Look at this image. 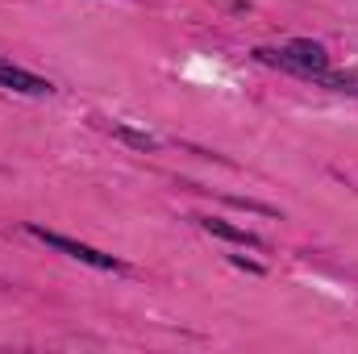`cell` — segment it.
<instances>
[{
    "label": "cell",
    "mask_w": 358,
    "mask_h": 354,
    "mask_svg": "<svg viewBox=\"0 0 358 354\" xmlns=\"http://www.w3.org/2000/svg\"><path fill=\"white\" fill-rule=\"evenodd\" d=\"M259 55L287 71H300V76H325V63H329L317 42H287L283 50H259Z\"/></svg>",
    "instance_id": "obj_1"
},
{
    "label": "cell",
    "mask_w": 358,
    "mask_h": 354,
    "mask_svg": "<svg viewBox=\"0 0 358 354\" xmlns=\"http://www.w3.org/2000/svg\"><path fill=\"white\" fill-rule=\"evenodd\" d=\"M29 234H34V238H42L46 246H55V250H63V255H71V259L88 263V267H100V271H117V267H121L113 255H100V250L84 246V242H71V238H63V234H50V229H42V225H29Z\"/></svg>",
    "instance_id": "obj_2"
},
{
    "label": "cell",
    "mask_w": 358,
    "mask_h": 354,
    "mask_svg": "<svg viewBox=\"0 0 358 354\" xmlns=\"http://www.w3.org/2000/svg\"><path fill=\"white\" fill-rule=\"evenodd\" d=\"M0 84L13 92H25V96H46L50 84L42 80V76H34V71H21V67H13V63H4L0 59Z\"/></svg>",
    "instance_id": "obj_3"
},
{
    "label": "cell",
    "mask_w": 358,
    "mask_h": 354,
    "mask_svg": "<svg viewBox=\"0 0 358 354\" xmlns=\"http://www.w3.org/2000/svg\"><path fill=\"white\" fill-rule=\"evenodd\" d=\"M204 229H208V234H217V238L242 242V246H259V238H255V234H246V229H238V225H225V221H217V217H208V221H204Z\"/></svg>",
    "instance_id": "obj_4"
},
{
    "label": "cell",
    "mask_w": 358,
    "mask_h": 354,
    "mask_svg": "<svg viewBox=\"0 0 358 354\" xmlns=\"http://www.w3.org/2000/svg\"><path fill=\"white\" fill-rule=\"evenodd\" d=\"M325 84L342 92H358V76H325Z\"/></svg>",
    "instance_id": "obj_5"
}]
</instances>
